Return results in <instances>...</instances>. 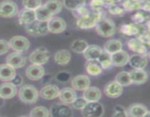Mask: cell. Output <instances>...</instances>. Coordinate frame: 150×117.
I'll return each instance as SVG.
<instances>
[{
  "mask_svg": "<svg viewBox=\"0 0 150 117\" xmlns=\"http://www.w3.org/2000/svg\"><path fill=\"white\" fill-rule=\"evenodd\" d=\"M71 54L67 50H60L54 55V61L59 65H67L70 61Z\"/></svg>",
  "mask_w": 150,
  "mask_h": 117,
  "instance_id": "cell-28",
  "label": "cell"
},
{
  "mask_svg": "<svg viewBox=\"0 0 150 117\" xmlns=\"http://www.w3.org/2000/svg\"><path fill=\"white\" fill-rule=\"evenodd\" d=\"M122 49V43L119 39H110L107 41L104 45V51L109 54L121 51Z\"/></svg>",
  "mask_w": 150,
  "mask_h": 117,
  "instance_id": "cell-29",
  "label": "cell"
},
{
  "mask_svg": "<svg viewBox=\"0 0 150 117\" xmlns=\"http://www.w3.org/2000/svg\"><path fill=\"white\" fill-rule=\"evenodd\" d=\"M103 67L98 59L87 60L86 63V70L90 75L96 76L100 74Z\"/></svg>",
  "mask_w": 150,
  "mask_h": 117,
  "instance_id": "cell-26",
  "label": "cell"
},
{
  "mask_svg": "<svg viewBox=\"0 0 150 117\" xmlns=\"http://www.w3.org/2000/svg\"><path fill=\"white\" fill-rule=\"evenodd\" d=\"M123 88L115 80L110 81L107 83L104 89V93L110 98H117L122 95Z\"/></svg>",
  "mask_w": 150,
  "mask_h": 117,
  "instance_id": "cell-12",
  "label": "cell"
},
{
  "mask_svg": "<svg viewBox=\"0 0 150 117\" xmlns=\"http://www.w3.org/2000/svg\"><path fill=\"white\" fill-rule=\"evenodd\" d=\"M127 116L130 117H145L149 116V111L146 106L142 104L135 103L130 105L127 110Z\"/></svg>",
  "mask_w": 150,
  "mask_h": 117,
  "instance_id": "cell-13",
  "label": "cell"
},
{
  "mask_svg": "<svg viewBox=\"0 0 150 117\" xmlns=\"http://www.w3.org/2000/svg\"><path fill=\"white\" fill-rule=\"evenodd\" d=\"M10 49L9 42L5 39H0V55L6 54Z\"/></svg>",
  "mask_w": 150,
  "mask_h": 117,
  "instance_id": "cell-47",
  "label": "cell"
},
{
  "mask_svg": "<svg viewBox=\"0 0 150 117\" xmlns=\"http://www.w3.org/2000/svg\"><path fill=\"white\" fill-rule=\"evenodd\" d=\"M90 86V79L84 75H79L73 78L72 80V86L74 89L84 91Z\"/></svg>",
  "mask_w": 150,
  "mask_h": 117,
  "instance_id": "cell-19",
  "label": "cell"
},
{
  "mask_svg": "<svg viewBox=\"0 0 150 117\" xmlns=\"http://www.w3.org/2000/svg\"><path fill=\"white\" fill-rule=\"evenodd\" d=\"M48 28L49 32L54 34H59L64 32L67 28L65 20L59 17L51 18L48 21Z\"/></svg>",
  "mask_w": 150,
  "mask_h": 117,
  "instance_id": "cell-10",
  "label": "cell"
},
{
  "mask_svg": "<svg viewBox=\"0 0 150 117\" xmlns=\"http://www.w3.org/2000/svg\"><path fill=\"white\" fill-rule=\"evenodd\" d=\"M132 83L142 84L146 83L148 79L147 73L144 69H133L129 73Z\"/></svg>",
  "mask_w": 150,
  "mask_h": 117,
  "instance_id": "cell-20",
  "label": "cell"
},
{
  "mask_svg": "<svg viewBox=\"0 0 150 117\" xmlns=\"http://www.w3.org/2000/svg\"><path fill=\"white\" fill-rule=\"evenodd\" d=\"M120 32L127 36H137L139 35V29L135 23L123 24L120 27Z\"/></svg>",
  "mask_w": 150,
  "mask_h": 117,
  "instance_id": "cell-32",
  "label": "cell"
},
{
  "mask_svg": "<svg viewBox=\"0 0 150 117\" xmlns=\"http://www.w3.org/2000/svg\"><path fill=\"white\" fill-rule=\"evenodd\" d=\"M122 7L126 11H134L141 9L142 3L137 0H125Z\"/></svg>",
  "mask_w": 150,
  "mask_h": 117,
  "instance_id": "cell-36",
  "label": "cell"
},
{
  "mask_svg": "<svg viewBox=\"0 0 150 117\" xmlns=\"http://www.w3.org/2000/svg\"><path fill=\"white\" fill-rule=\"evenodd\" d=\"M29 116L31 117H48L50 116V112L45 107L38 106L31 111Z\"/></svg>",
  "mask_w": 150,
  "mask_h": 117,
  "instance_id": "cell-37",
  "label": "cell"
},
{
  "mask_svg": "<svg viewBox=\"0 0 150 117\" xmlns=\"http://www.w3.org/2000/svg\"><path fill=\"white\" fill-rule=\"evenodd\" d=\"M83 97L87 102L99 101L102 97V92L98 87H95V86L90 87L89 86L84 90Z\"/></svg>",
  "mask_w": 150,
  "mask_h": 117,
  "instance_id": "cell-24",
  "label": "cell"
},
{
  "mask_svg": "<svg viewBox=\"0 0 150 117\" xmlns=\"http://www.w3.org/2000/svg\"><path fill=\"white\" fill-rule=\"evenodd\" d=\"M81 113L85 117H100L104 113V108L98 101L87 102L81 109Z\"/></svg>",
  "mask_w": 150,
  "mask_h": 117,
  "instance_id": "cell-5",
  "label": "cell"
},
{
  "mask_svg": "<svg viewBox=\"0 0 150 117\" xmlns=\"http://www.w3.org/2000/svg\"><path fill=\"white\" fill-rule=\"evenodd\" d=\"M127 46H128L129 49L138 54H142V55L145 56L148 53L147 47L144 45L143 43H142L137 38L136 39V38L130 39L127 42Z\"/></svg>",
  "mask_w": 150,
  "mask_h": 117,
  "instance_id": "cell-25",
  "label": "cell"
},
{
  "mask_svg": "<svg viewBox=\"0 0 150 117\" xmlns=\"http://www.w3.org/2000/svg\"><path fill=\"white\" fill-rule=\"evenodd\" d=\"M105 15V13L103 8L93 10V12H89L88 15L78 19V27L82 29H89L95 27L100 20L104 18Z\"/></svg>",
  "mask_w": 150,
  "mask_h": 117,
  "instance_id": "cell-1",
  "label": "cell"
},
{
  "mask_svg": "<svg viewBox=\"0 0 150 117\" xmlns=\"http://www.w3.org/2000/svg\"><path fill=\"white\" fill-rule=\"evenodd\" d=\"M137 36H138L137 39H139L142 43H143L144 45H146V47L149 46V42H150L149 32H146V33H144V34H140V35H138Z\"/></svg>",
  "mask_w": 150,
  "mask_h": 117,
  "instance_id": "cell-45",
  "label": "cell"
},
{
  "mask_svg": "<svg viewBox=\"0 0 150 117\" xmlns=\"http://www.w3.org/2000/svg\"><path fill=\"white\" fill-rule=\"evenodd\" d=\"M44 5L53 16L59 13L62 9V2L60 0H48Z\"/></svg>",
  "mask_w": 150,
  "mask_h": 117,
  "instance_id": "cell-31",
  "label": "cell"
},
{
  "mask_svg": "<svg viewBox=\"0 0 150 117\" xmlns=\"http://www.w3.org/2000/svg\"><path fill=\"white\" fill-rule=\"evenodd\" d=\"M88 43L83 39H76L71 44L72 51L76 54H83L88 47Z\"/></svg>",
  "mask_w": 150,
  "mask_h": 117,
  "instance_id": "cell-33",
  "label": "cell"
},
{
  "mask_svg": "<svg viewBox=\"0 0 150 117\" xmlns=\"http://www.w3.org/2000/svg\"><path fill=\"white\" fill-rule=\"evenodd\" d=\"M59 97L61 99L62 102L64 104H71L77 97L76 92L74 89L70 87H65L59 91Z\"/></svg>",
  "mask_w": 150,
  "mask_h": 117,
  "instance_id": "cell-21",
  "label": "cell"
},
{
  "mask_svg": "<svg viewBox=\"0 0 150 117\" xmlns=\"http://www.w3.org/2000/svg\"><path fill=\"white\" fill-rule=\"evenodd\" d=\"M35 11L36 20L38 21H48L53 17V15L50 13L49 10L44 4L40 6Z\"/></svg>",
  "mask_w": 150,
  "mask_h": 117,
  "instance_id": "cell-30",
  "label": "cell"
},
{
  "mask_svg": "<svg viewBox=\"0 0 150 117\" xmlns=\"http://www.w3.org/2000/svg\"><path fill=\"white\" fill-rule=\"evenodd\" d=\"M59 91V87L56 85H48L41 89V90L40 91V95L43 99L50 100V99H54L58 97Z\"/></svg>",
  "mask_w": 150,
  "mask_h": 117,
  "instance_id": "cell-17",
  "label": "cell"
},
{
  "mask_svg": "<svg viewBox=\"0 0 150 117\" xmlns=\"http://www.w3.org/2000/svg\"><path fill=\"white\" fill-rule=\"evenodd\" d=\"M51 54L45 47H40L34 51L29 56V60L34 64L42 65L48 62Z\"/></svg>",
  "mask_w": 150,
  "mask_h": 117,
  "instance_id": "cell-6",
  "label": "cell"
},
{
  "mask_svg": "<svg viewBox=\"0 0 150 117\" xmlns=\"http://www.w3.org/2000/svg\"><path fill=\"white\" fill-rule=\"evenodd\" d=\"M4 99H3V98H1V97H0V108H1V107L4 105Z\"/></svg>",
  "mask_w": 150,
  "mask_h": 117,
  "instance_id": "cell-51",
  "label": "cell"
},
{
  "mask_svg": "<svg viewBox=\"0 0 150 117\" xmlns=\"http://www.w3.org/2000/svg\"><path fill=\"white\" fill-rule=\"evenodd\" d=\"M17 94V88L11 82H4L0 84V97L4 99H11Z\"/></svg>",
  "mask_w": 150,
  "mask_h": 117,
  "instance_id": "cell-15",
  "label": "cell"
},
{
  "mask_svg": "<svg viewBox=\"0 0 150 117\" xmlns=\"http://www.w3.org/2000/svg\"><path fill=\"white\" fill-rule=\"evenodd\" d=\"M22 4L24 8L35 10L42 5V0H23Z\"/></svg>",
  "mask_w": 150,
  "mask_h": 117,
  "instance_id": "cell-39",
  "label": "cell"
},
{
  "mask_svg": "<svg viewBox=\"0 0 150 117\" xmlns=\"http://www.w3.org/2000/svg\"><path fill=\"white\" fill-rule=\"evenodd\" d=\"M98 60L99 61L101 66H102L103 69H108L112 65V64H111V54L105 52V51H103L102 54L100 56Z\"/></svg>",
  "mask_w": 150,
  "mask_h": 117,
  "instance_id": "cell-38",
  "label": "cell"
},
{
  "mask_svg": "<svg viewBox=\"0 0 150 117\" xmlns=\"http://www.w3.org/2000/svg\"><path fill=\"white\" fill-rule=\"evenodd\" d=\"M50 116L53 117H70L73 111L67 104H54L50 110Z\"/></svg>",
  "mask_w": 150,
  "mask_h": 117,
  "instance_id": "cell-9",
  "label": "cell"
},
{
  "mask_svg": "<svg viewBox=\"0 0 150 117\" xmlns=\"http://www.w3.org/2000/svg\"><path fill=\"white\" fill-rule=\"evenodd\" d=\"M18 13L17 4L11 0H4L0 2V17L13 18Z\"/></svg>",
  "mask_w": 150,
  "mask_h": 117,
  "instance_id": "cell-8",
  "label": "cell"
},
{
  "mask_svg": "<svg viewBox=\"0 0 150 117\" xmlns=\"http://www.w3.org/2000/svg\"><path fill=\"white\" fill-rule=\"evenodd\" d=\"M129 57L130 56L126 51L121 50L111 54V64L116 67H123L128 63Z\"/></svg>",
  "mask_w": 150,
  "mask_h": 117,
  "instance_id": "cell-16",
  "label": "cell"
},
{
  "mask_svg": "<svg viewBox=\"0 0 150 117\" xmlns=\"http://www.w3.org/2000/svg\"><path fill=\"white\" fill-rule=\"evenodd\" d=\"M26 75L30 80H38L45 75V69L42 65L32 64L26 68Z\"/></svg>",
  "mask_w": 150,
  "mask_h": 117,
  "instance_id": "cell-14",
  "label": "cell"
},
{
  "mask_svg": "<svg viewBox=\"0 0 150 117\" xmlns=\"http://www.w3.org/2000/svg\"><path fill=\"white\" fill-rule=\"evenodd\" d=\"M36 20L35 11L29 9H23L18 13V22L20 25H26Z\"/></svg>",
  "mask_w": 150,
  "mask_h": 117,
  "instance_id": "cell-18",
  "label": "cell"
},
{
  "mask_svg": "<svg viewBox=\"0 0 150 117\" xmlns=\"http://www.w3.org/2000/svg\"><path fill=\"white\" fill-rule=\"evenodd\" d=\"M103 50L100 48V46L96 45H88L86 49L83 52V55L84 57L87 60H92V59H98L100 56L102 54Z\"/></svg>",
  "mask_w": 150,
  "mask_h": 117,
  "instance_id": "cell-27",
  "label": "cell"
},
{
  "mask_svg": "<svg viewBox=\"0 0 150 117\" xmlns=\"http://www.w3.org/2000/svg\"><path fill=\"white\" fill-rule=\"evenodd\" d=\"M16 69L7 64H0V80L2 81H11L16 76Z\"/></svg>",
  "mask_w": 150,
  "mask_h": 117,
  "instance_id": "cell-22",
  "label": "cell"
},
{
  "mask_svg": "<svg viewBox=\"0 0 150 117\" xmlns=\"http://www.w3.org/2000/svg\"><path fill=\"white\" fill-rule=\"evenodd\" d=\"M57 79L60 82H66L70 78V74L67 72H60L57 75Z\"/></svg>",
  "mask_w": 150,
  "mask_h": 117,
  "instance_id": "cell-48",
  "label": "cell"
},
{
  "mask_svg": "<svg viewBox=\"0 0 150 117\" xmlns=\"http://www.w3.org/2000/svg\"><path fill=\"white\" fill-rule=\"evenodd\" d=\"M90 6L93 10L101 9L105 7L103 0H92L90 2Z\"/></svg>",
  "mask_w": 150,
  "mask_h": 117,
  "instance_id": "cell-46",
  "label": "cell"
},
{
  "mask_svg": "<svg viewBox=\"0 0 150 117\" xmlns=\"http://www.w3.org/2000/svg\"><path fill=\"white\" fill-rule=\"evenodd\" d=\"M132 20L135 24H143L146 20V16L142 12H138L131 17Z\"/></svg>",
  "mask_w": 150,
  "mask_h": 117,
  "instance_id": "cell-40",
  "label": "cell"
},
{
  "mask_svg": "<svg viewBox=\"0 0 150 117\" xmlns=\"http://www.w3.org/2000/svg\"><path fill=\"white\" fill-rule=\"evenodd\" d=\"M18 94L22 102L27 104H34L38 101L39 92L32 85H25L21 88Z\"/></svg>",
  "mask_w": 150,
  "mask_h": 117,
  "instance_id": "cell-2",
  "label": "cell"
},
{
  "mask_svg": "<svg viewBox=\"0 0 150 117\" xmlns=\"http://www.w3.org/2000/svg\"><path fill=\"white\" fill-rule=\"evenodd\" d=\"M95 26L97 33L103 37H109L113 36L116 32L115 23L111 19L105 18H102L98 22Z\"/></svg>",
  "mask_w": 150,
  "mask_h": 117,
  "instance_id": "cell-3",
  "label": "cell"
},
{
  "mask_svg": "<svg viewBox=\"0 0 150 117\" xmlns=\"http://www.w3.org/2000/svg\"><path fill=\"white\" fill-rule=\"evenodd\" d=\"M85 3L86 0H63V5L72 11L82 6H85Z\"/></svg>",
  "mask_w": 150,
  "mask_h": 117,
  "instance_id": "cell-35",
  "label": "cell"
},
{
  "mask_svg": "<svg viewBox=\"0 0 150 117\" xmlns=\"http://www.w3.org/2000/svg\"><path fill=\"white\" fill-rule=\"evenodd\" d=\"M108 11L112 15L120 16V15H122L125 10H124L123 7H120L118 5H116V4H113V5H111L110 7H108Z\"/></svg>",
  "mask_w": 150,
  "mask_h": 117,
  "instance_id": "cell-44",
  "label": "cell"
},
{
  "mask_svg": "<svg viewBox=\"0 0 150 117\" xmlns=\"http://www.w3.org/2000/svg\"><path fill=\"white\" fill-rule=\"evenodd\" d=\"M112 116L115 117H126L127 116V111H126L124 107L117 105L114 107V113H113Z\"/></svg>",
  "mask_w": 150,
  "mask_h": 117,
  "instance_id": "cell-42",
  "label": "cell"
},
{
  "mask_svg": "<svg viewBox=\"0 0 150 117\" xmlns=\"http://www.w3.org/2000/svg\"><path fill=\"white\" fill-rule=\"evenodd\" d=\"M10 48L18 53H24L28 51L30 46L29 39L23 36H15L9 42Z\"/></svg>",
  "mask_w": 150,
  "mask_h": 117,
  "instance_id": "cell-7",
  "label": "cell"
},
{
  "mask_svg": "<svg viewBox=\"0 0 150 117\" xmlns=\"http://www.w3.org/2000/svg\"><path fill=\"white\" fill-rule=\"evenodd\" d=\"M26 57L23 56L21 53L18 52L10 54L6 58V63L14 69L23 67L26 64Z\"/></svg>",
  "mask_w": 150,
  "mask_h": 117,
  "instance_id": "cell-11",
  "label": "cell"
},
{
  "mask_svg": "<svg viewBox=\"0 0 150 117\" xmlns=\"http://www.w3.org/2000/svg\"><path fill=\"white\" fill-rule=\"evenodd\" d=\"M115 81H117L122 87L123 86H129L132 83L129 73L125 71L120 72V73H118L115 78Z\"/></svg>",
  "mask_w": 150,
  "mask_h": 117,
  "instance_id": "cell-34",
  "label": "cell"
},
{
  "mask_svg": "<svg viewBox=\"0 0 150 117\" xmlns=\"http://www.w3.org/2000/svg\"><path fill=\"white\" fill-rule=\"evenodd\" d=\"M141 9H142V10H144L146 12H149V10H150L149 0H145L144 2H142Z\"/></svg>",
  "mask_w": 150,
  "mask_h": 117,
  "instance_id": "cell-50",
  "label": "cell"
},
{
  "mask_svg": "<svg viewBox=\"0 0 150 117\" xmlns=\"http://www.w3.org/2000/svg\"><path fill=\"white\" fill-rule=\"evenodd\" d=\"M26 32L33 37H40L47 35L49 32L48 28V21H35L25 26Z\"/></svg>",
  "mask_w": 150,
  "mask_h": 117,
  "instance_id": "cell-4",
  "label": "cell"
},
{
  "mask_svg": "<svg viewBox=\"0 0 150 117\" xmlns=\"http://www.w3.org/2000/svg\"><path fill=\"white\" fill-rule=\"evenodd\" d=\"M87 103V101L84 99V97H76V99L72 102V105L75 109L81 110Z\"/></svg>",
  "mask_w": 150,
  "mask_h": 117,
  "instance_id": "cell-41",
  "label": "cell"
},
{
  "mask_svg": "<svg viewBox=\"0 0 150 117\" xmlns=\"http://www.w3.org/2000/svg\"><path fill=\"white\" fill-rule=\"evenodd\" d=\"M89 13V11L88 10L87 8H86V7H84V6H82V7H79V8L76 9V10L73 11V16H74L76 18H77L78 19L86 16V15H88Z\"/></svg>",
  "mask_w": 150,
  "mask_h": 117,
  "instance_id": "cell-43",
  "label": "cell"
},
{
  "mask_svg": "<svg viewBox=\"0 0 150 117\" xmlns=\"http://www.w3.org/2000/svg\"><path fill=\"white\" fill-rule=\"evenodd\" d=\"M11 81H12L11 83H13L15 86H21V84L22 82H23V78H21V76L16 74V76L12 79Z\"/></svg>",
  "mask_w": 150,
  "mask_h": 117,
  "instance_id": "cell-49",
  "label": "cell"
},
{
  "mask_svg": "<svg viewBox=\"0 0 150 117\" xmlns=\"http://www.w3.org/2000/svg\"><path fill=\"white\" fill-rule=\"evenodd\" d=\"M128 62L134 69H144L147 65L148 60L144 55L137 54L129 57Z\"/></svg>",
  "mask_w": 150,
  "mask_h": 117,
  "instance_id": "cell-23",
  "label": "cell"
}]
</instances>
